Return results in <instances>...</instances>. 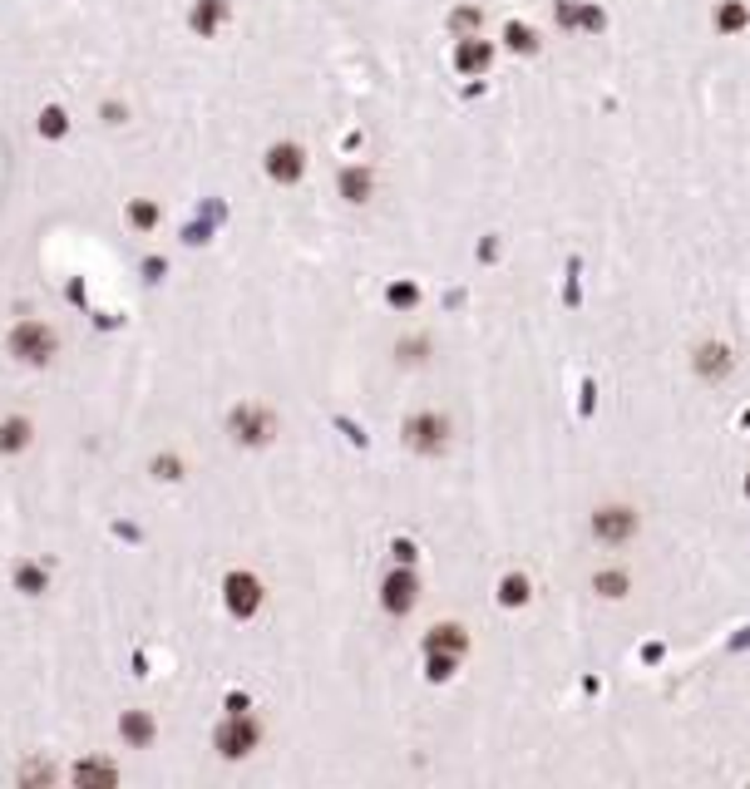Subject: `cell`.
Listing matches in <instances>:
<instances>
[{
    "instance_id": "1",
    "label": "cell",
    "mask_w": 750,
    "mask_h": 789,
    "mask_svg": "<svg viewBox=\"0 0 750 789\" xmlns=\"http://www.w3.org/2000/svg\"><path fill=\"white\" fill-rule=\"evenodd\" d=\"M10 356L26 360V366H45V360L55 356V331L40 321H20L16 331H10Z\"/></svg>"
},
{
    "instance_id": "2",
    "label": "cell",
    "mask_w": 750,
    "mask_h": 789,
    "mask_svg": "<svg viewBox=\"0 0 750 789\" xmlns=\"http://www.w3.org/2000/svg\"><path fill=\"white\" fill-rule=\"evenodd\" d=\"M227 607H233L237 617H252L262 607V582L252 573H233L227 577Z\"/></svg>"
},
{
    "instance_id": "3",
    "label": "cell",
    "mask_w": 750,
    "mask_h": 789,
    "mask_svg": "<svg viewBox=\"0 0 750 789\" xmlns=\"http://www.w3.org/2000/svg\"><path fill=\"white\" fill-rule=\"evenodd\" d=\"M301 168H307V153H301L297 143H276V149L267 153V173L276 178V183H297Z\"/></svg>"
},
{
    "instance_id": "4",
    "label": "cell",
    "mask_w": 750,
    "mask_h": 789,
    "mask_svg": "<svg viewBox=\"0 0 750 789\" xmlns=\"http://www.w3.org/2000/svg\"><path fill=\"white\" fill-rule=\"evenodd\" d=\"M252 745H257V725L242 721V715H237V721H227L223 731H217V750H223V755H233V760L247 755Z\"/></svg>"
},
{
    "instance_id": "5",
    "label": "cell",
    "mask_w": 750,
    "mask_h": 789,
    "mask_svg": "<svg viewBox=\"0 0 750 789\" xmlns=\"http://www.w3.org/2000/svg\"><path fill=\"white\" fill-rule=\"evenodd\" d=\"M233 430H237V440H247V444H267L272 440V415H262V410H237Z\"/></svg>"
},
{
    "instance_id": "6",
    "label": "cell",
    "mask_w": 750,
    "mask_h": 789,
    "mask_svg": "<svg viewBox=\"0 0 750 789\" xmlns=\"http://www.w3.org/2000/svg\"><path fill=\"white\" fill-rule=\"evenodd\" d=\"M592 528H598L602 543H622L627 533H632V514H627V508H598Z\"/></svg>"
},
{
    "instance_id": "7",
    "label": "cell",
    "mask_w": 750,
    "mask_h": 789,
    "mask_svg": "<svg viewBox=\"0 0 750 789\" xmlns=\"http://www.w3.org/2000/svg\"><path fill=\"white\" fill-rule=\"evenodd\" d=\"M415 592H420V582L410 577V573H395V577H385V592H380V602L391 607V612H410V602H415Z\"/></svg>"
},
{
    "instance_id": "8",
    "label": "cell",
    "mask_w": 750,
    "mask_h": 789,
    "mask_svg": "<svg viewBox=\"0 0 750 789\" xmlns=\"http://www.w3.org/2000/svg\"><path fill=\"white\" fill-rule=\"evenodd\" d=\"M405 440L415 444V449H440L444 444V424L434 420V415H420V420L405 424Z\"/></svg>"
},
{
    "instance_id": "9",
    "label": "cell",
    "mask_w": 750,
    "mask_h": 789,
    "mask_svg": "<svg viewBox=\"0 0 750 789\" xmlns=\"http://www.w3.org/2000/svg\"><path fill=\"white\" fill-rule=\"evenodd\" d=\"M30 444V420H5L0 424V454H16V449H26Z\"/></svg>"
},
{
    "instance_id": "10",
    "label": "cell",
    "mask_w": 750,
    "mask_h": 789,
    "mask_svg": "<svg viewBox=\"0 0 750 789\" xmlns=\"http://www.w3.org/2000/svg\"><path fill=\"white\" fill-rule=\"evenodd\" d=\"M119 731H124L129 745H149V740H153V721L143 711H129L124 721H119Z\"/></svg>"
},
{
    "instance_id": "11",
    "label": "cell",
    "mask_w": 750,
    "mask_h": 789,
    "mask_svg": "<svg viewBox=\"0 0 750 789\" xmlns=\"http://www.w3.org/2000/svg\"><path fill=\"white\" fill-rule=\"evenodd\" d=\"M454 65L459 69H484V65H489V45H484V40H464L454 50Z\"/></svg>"
},
{
    "instance_id": "12",
    "label": "cell",
    "mask_w": 750,
    "mask_h": 789,
    "mask_svg": "<svg viewBox=\"0 0 750 789\" xmlns=\"http://www.w3.org/2000/svg\"><path fill=\"white\" fill-rule=\"evenodd\" d=\"M430 651H450V657H459V651H464V631H459V627H434L430 631Z\"/></svg>"
},
{
    "instance_id": "13",
    "label": "cell",
    "mask_w": 750,
    "mask_h": 789,
    "mask_svg": "<svg viewBox=\"0 0 750 789\" xmlns=\"http://www.w3.org/2000/svg\"><path fill=\"white\" fill-rule=\"evenodd\" d=\"M223 16H227V5H223V0H203V5L193 10V30H203V35H208V30H217V20H223Z\"/></svg>"
},
{
    "instance_id": "14",
    "label": "cell",
    "mask_w": 750,
    "mask_h": 789,
    "mask_svg": "<svg viewBox=\"0 0 750 789\" xmlns=\"http://www.w3.org/2000/svg\"><path fill=\"white\" fill-rule=\"evenodd\" d=\"M341 192L350 202H366V192H370V173H360V168H346L341 173Z\"/></svg>"
},
{
    "instance_id": "15",
    "label": "cell",
    "mask_w": 750,
    "mask_h": 789,
    "mask_svg": "<svg viewBox=\"0 0 750 789\" xmlns=\"http://www.w3.org/2000/svg\"><path fill=\"white\" fill-rule=\"evenodd\" d=\"M696 370H701V375H725V370H731V356H725L721 346H706V350L696 356Z\"/></svg>"
},
{
    "instance_id": "16",
    "label": "cell",
    "mask_w": 750,
    "mask_h": 789,
    "mask_svg": "<svg viewBox=\"0 0 750 789\" xmlns=\"http://www.w3.org/2000/svg\"><path fill=\"white\" fill-rule=\"evenodd\" d=\"M75 780H79V784H114L119 774H114V764L89 760V764H79V770H75Z\"/></svg>"
},
{
    "instance_id": "17",
    "label": "cell",
    "mask_w": 750,
    "mask_h": 789,
    "mask_svg": "<svg viewBox=\"0 0 750 789\" xmlns=\"http://www.w3.org/2000/svg\"><path fill=\"white\" fill-rule=\"evenodd\" d=\"M16 582H20V592H45V573H40V567H20Z\"/></svg>"
},
{
    "instance_id": "18",
    "label": "cell",
    "mask_w": 750,
    "mask_h": 789,
    "mask_svg": "<svg viewBox=\"0 0 750 789\" xmlns=\"http://www.w3.org/2000/svg\"><path fill=\"white\" fill-rule=\"evenodd\" d=\"M745 26V10L741 5H721V30H741Z\"/></svg>"
},
{
    "instance_id": "19",
    "label": "cell",
    "mask_w": 750,
    "mask_h": 789,
    "mask_svg": "<svg viewBox=\"0 0 750 789\" xmlns=\"http://www.w3.org/2000/svg\"><path fill=\"white\" fill-rule=\"evenodd\" d=\"M598 587H602V597H622L627 577H622V573H617V577H612V573H602V577H598Z\"/></svg>"
},
{
    "instance_id": "20",
    "label": "cell",
    "mask_w": 750,
    "mask_h": 789,
    "mask_svg": "<svg viewBox=\"0 0 750 789\" xmlns=\"http://www.w3.org/2000/svg\"><path fill=\"white\" fill-rule=\"evenodd\" d=\"M40 133H50V139H55V133H65V114H59V109H45V119H40Z\"/></svg>"
},
{
    "instance_id": "21",
    "label": "cell",
    "mask_w": 750,
    "mask_h": 789,
    "mask_svg": "<svg viewBox=\"0 0 750 789\" xmlns=\"http://www.w3.org/2000/svg\"><path fill=\"white\" fill-rule=\"evenodd\" d=\"M129 217H134L139 227H153V223H159V208H153V202H134V213H129Z\"/></svg>"
},
{
    "instance_id": "22",
    "label": "cell",
    "mask_w": 750,
    "mask_h": 789,
    "mask_svg": "<svg viewBox=\"0 0 750 789\" xmlns=\"http://www.w3.org/2000/svg\"><path fill=\"white\" fill-rule=\"evenodd\" d=\"M524 597H528L524 577H509V582H504V602H524Z\"/></svg>"
},
{
    "instance_id": "23",
    "label": "cell",
    "mask_w": 750,
    "mask_h": 789,
    "mask_svg": "<svg viewBox=\"0 0 750 789\" xmlns=\"http://www.w3.org/2000/svg\"><path fill=\"white\" fill-rule=\"evenodd\" d=\"M509 45L514 50H534V35H528L524 26H509Z\"/></svg>"
},
{
    "instance_id": "24",
    "label": "cell",
    "mask_w": 750,
    "mask_h": 789,
    "mask_svg": "<svg viewBox=\"0 0 750 789\" xmlns=\"http://www.w3.org/2000/svg\"><path fill=\"white\" fill-rule=\"evenodd\" d=\"M745 489H750V483H745Z\"/></svg>"
}]
</instances>
